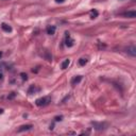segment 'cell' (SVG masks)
Masks as SVG:
<instances>
[{
  "label": "cell",
  "mask_w": 136,
  "mask_h": 136,
  "mask_svg": "<svg viewBox=\"0 0 136 136\" xmlns=\"http://www.w3.org/2000/svg\"><path fill=\"white\" fill-rule=\"evenodd\" d=\"M63 118V116H60V117H55V121H61Z\"/></svg>",
  "instance_id": "cell-15"
},
{
  "label": "cell",
  "mask_w": 136,
  "mask_h": 136,
  "mask_svg": "<svg viewBox=\"0 0 136 136\" xmlns=\"http://www.w3.org/2000/svg\"><path fill=\"white\" fill-rule=\"evenodd\" d=\"M3 112H4L3 109H0V114H3Z\"/></svg>",
  "instance_id": "cell-17"
},
{
  "label": "cell",
  "mask_w": 136,
  "mask_h": 136,
  "mask_svg": "<svg viewBox=\"0 0 136 136\" xmlns=\"http://www.w3.org/2000/svg\"><path fill=\"white\" fill-rule=\"evenodd\" d=\"M69 64H70V60H69V59H66V60L62 63V65H61V68H62V69H66V68H67L68 66H69Z\"/></svg>",
  "instance_id": "cell-10"
},
{
  "label": "cell",
  "mask_w": 136,
  "mask_h": 136,
  "mask_svg": "<svg viewBox=\"0 0 136 136\" xmlns=\"http://www.w3.org/2000/svg\"><path fill=\"white\" fill-rule=\"evenodd\" d=\"M93 126L94 128H95L96 130H104L105 128H103L104 126H106V124H104V123H98V122H93Z\"/></svg>",
  "instance_id": "cell-8"
},
{
  "label": "cell",
  "mask_w": 136,
  "mask_h": 136,
  "mask_svg": "<svg viewBox=\"0 0 136 136\" xmlns=\"http://www.w3.org/2000/svg\"><path fill=\"white\" fill-rule=\"evenodd\" d=\"M20 76H21V78H23V80H28V76L26 73H20Z\"/></svg>",
  "instance_id": "cell-14"
},
{
  "label": "cell",
  "mask_w": 136,
  "mask_h": 136,
  "mask_svg": "<svg viewBox=\"0 0 136 136\" xmlns=\"http://www.w3.org/2000/svg\"><path fill=\"white\" fill-rule=\"evenodd\" d=\"M88 62V60L87 59H84V57H81V59L79 60V65L80 66H85L87 64Z\"/></svg>",
  "instance_id": "cell-12"
},
{
  "label": "cell",
  "mask_w": 136,
  "mask_h": 136,
  "mask_svg": "<svg viewBox=\"0 0 136 136\" xmlns=\"http://www.w3.org/2000/svg\"><path fill=\"white\" fill-rule=\"evenodd\" d=\"M1 57H2V52L0 51V59H1Z\"/></svg>",
  "instance_id": "cell-18"
},
{
  "label": "cell",
  "mask_w": 136,
  "mask_h": 136,
  "mask_svg": "<svg viewBox=\"0 0 136 136\" xmlns=\"http://www.w3.org/2000/svg\"><path fill=\"white\" fill-rule=\"evenodd\" d=\"M65 45L68 47V48H71L73 45H74V40L72 38L70 37V35H69V33L66 32V40H65Z\"/></svg>",
  "instance_id": "cell-2"
},
{
  "label": "cell",
  "mask_w": 136,
  "mask_h": 136,
  "mask_svg": "<svg viewBox=\"0 0 136 136\" xmlns=\"http://www.w3.org/2000/svg\"><path fill=\"white\" fill-rule=\"evenodd\" d=\"M50 101H51V99H50L49 97H43V98L37 99L36 101H35V104H36L37 106H46V105H48L50 103Z\"/></svg>",
  "instance_id": "cell-1"
},
{
  "label": "cell",
  "mask_w": 136,
  "mask_h": 136,
  "mask_svg": "<svg viewBox=\"0 0 136 136\" xmlns=\"http://www.w3.org/2000/svg\"><path fill=\"white\" fill-rule=\"evenodd\" d=\"M55 2L56 3H63V2H65V0H55Z\"/></svg>",
  "instance_id": "cell-16"
},
{
  "label": "cell",
  "mask_w": 136,
  "mask_h": 136,
  "mask_svg": "<svg viewBox=\"0 0 136 136\" xmlns=\"http://www.w3.org/2000/svg\"><path fill=\"white\" fill-rule=\"evenodd\" d=\"M36 90H40V88H36V87H35V85H32V86H30L29 90H28V94H30V95H31V94H33V91L35 93Z\"/></svg>",
  "instance_id": "cell-13"
},
{
  "label": "cell",
  "mask_w": 136,
  "mask_h": 136,
  "mask_svg": "<svg viewBox=\"0 0 136 136\" xmlns=\"http://www.w3.org/2000/svg\"><path fill=\"white\" fill-rule=\"evenodd\" d=\"M123 16L127 18H135L136 17V12L135 11H128V12L123 13Z\"/></svg>",
  "instance_id": "cell-6"
},
{
  "label": "cell",
  "mask_w": 136,
  "mask_h": 136,
  "mask_svg": "<svg viewBox=\"0 0 136 136\" xmlns=\"http://www.w3.org/2000/svg\"><path fill=\"white\" fill-rule=\"evenodd\" d=\"M89 15H90V18H96V17H98V15H99V13H98V11L97 10H91L90 11V13H89Z\"/></svg>",
  "instance_id": "cell-11"
},
{
  "label": "cell",
  "mask_w": 136,
  "mask_h": 136,
  "mask_svg": "<svg viewBox=\"0 0 136 136\" xmlns=\"http://www.w3.org/2000/svg\"><path fill=\"white\" fill-rule=\"evenodd\" d=\"M127 50V53L128 54H130V55H131V56H135V55H136V48H135V47L134 46H130V47H128V48L126 49Z\"/></svg>",
  "instance_id": "cell-4"
},
{
  "label": "cell",
  "mask_w": 136,
  "mask_h": 136,
  "mask_svg": "<svg viewBox=\"0 0 136 136\" xmlns=\"http://www.w3.org/2000/svg\"><path fill=\"white\" fill-rule=\"evenodd\" d=\"M82 76H77V77H74L72 80H71V85H72V86H76L77 84H79L80 82L82 81Z\"/></svg>",
  "instance_id": "cell-5"
},
{
  "label": "cell",
  "mask_w": 136,
  "mask_h": 136,
  "mask_svg": "<svg viewBox=\"0 0 136 136\" xmlns=\"http://www.w3.org/2000/svg\"><path fill=\"white\" fill-rule=\"evenodd\" d=\"M1 29H2V31H4V32H7V33H11L13 31V29H12V27L10 26V24H1Z\"/></svg>",
  "instance_id": "cell-3"
},
{
  "label": "cell",
  "mask_w": 136,
  "mask_h": 136,
  "mask_svg": "<svg viewBox=\"0 0 136 136\" xmlns=\"http://www.w3.org/2000/svg\"><path fill=\"white\" fill-rule=\"evenodd\" d=\"M55 30H56L55 26H48V27H47V29H46L47 34H49V35H53L54 33H55Z\"/></svg>",
  "instance_id": "cell-7"
},
{
  "label": "cell",
  "mask_w": 136,
  "mask_h": 136,
  "mask_svg": "<svg viewBox=\"0 0 136 136\" xmlns=\"http://www.w3.org/2000/svg\"><path fill=\"white\" fill-rule=\"evenodd\" d=\"M32 129V126L31 124H26V126H21L20 128L18 129V132H24V131H29V130Z\"/></svg>",
  "instance_id": "cell-9"
}]
</instances>
